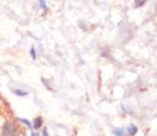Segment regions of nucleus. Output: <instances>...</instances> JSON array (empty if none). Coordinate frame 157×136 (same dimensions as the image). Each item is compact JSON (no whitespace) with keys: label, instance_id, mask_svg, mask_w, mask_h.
I'll use <instances>...</instances> for the list:
<instances>
[{"label":"nucleus","instance_id":"1","mask_svg":"<svg viewBox=\"0 0 157 136\" xmlns=\"http://www.w3.org/2000/svg\"><path fill=\"white\" fill-rule=\"evenodd\" d=\"M15 132V127L10 121H7L2 128V136H12Z\"/></svg>","mask_w":157,"mask_h":136},{"label":"nucleus","instance_id":"2","mask_svg":"<svg viewBox=\"0 0 157 136\" xmlns=\"http://www.w3.org/2000/svg\"><path fill=\"white\" fill-rule=\"evenodd\" d=\"M137 127L134 126V125H130L129 128H128V132H129V134H131V135H134L136 133H137Z\"/></svg>","mask_w":157,"mask_h":136},{"label":"nucleus","instance_id":"3","mask_svg":"<svg viewBox=\"0 0 157 136\" xmlns=\"http://www.w3.org/2000/svg\"><path fill=\"white\" fill-rule=\"evenodd\" d=\"M41 125H42V118H41V117H38V118L34 120V127L39 128Z\"/></svg>","mask_w":157,"mask_h":136},{"label":"nucleus","instance_id":"4","mask_svg":"<svg viewBox=\"0 0 157 136\" xmlns=\"http://www.w3.org/2000/svg\"><path fill=\"white\" fill-rule=\"evenodd\" d=\"M115 136H124V130L122 128H116L115 129Z\"/></svg>","mask_w":157,"mask_h":136},{"label":"nucleus","instance_id":"5","mask_svg":"<svg viewBox=\"0 0 157 136\" xmlns=\"http://www.w3.org/2000/svg\"><path fill=\"white\" fill-rule=\"evenodd\" d=\"M16 94H17V95H20V96H25V95H28V93L24 92V90H21V89H16Z\"/></svg>","mask_w":157,"mask_h":136},{"label":"nucleus","instance_id":"6","mask_svg":"<svg viewBox=\"0 0 157 136\" xmlns=\"http://www.w3.org/2000/svg\"><path fill=\"white\" fill-rule=\"evenodd\" d=\"M134 2H136V7H139V6H142V5L145 4V1H144V0H138V1H134Z\"/></svg>","mask_w":157,"mask_h":136},{"label":"nucleus","instance_id":"7","mask_svg":"<svg viewBox=\"0 0 157 136\" xmlns=\"http://www.w3.org/2000/svg\"><path fill=\"white\" fill-rule=\"evenodd\" d=\"M40 6L42 8H46V6H47V4H46V1H43V0H41L40 1Z\"/></svg>","mask_w":157,"mask_h":136},{"label":"nucleus","instance_id":"8","mask_svg":"<svg viewBox=\"0 0 157 136\" xmlns=\"http://www.w3.org/2000/svg\"><path fill=\"white\" fill-rule=\"evenodd\" d=\"M42 134H43V136H48V133H47V128H43V130H42Z\"/></svg>","mask_w":157,"mask_h":136},{"label":"nucleus","instance_id":"9","mask_svg":"<svg viewBox=\"0 0 157 136\" xmlns=\"http://www.w3.org/2000/svg\"><path fill=\"white\" fill-rule=\"evenodd\" d=\"M31 54H32V57L36 58V53H34V49H33V48L31 49Z\"/></svg>","mask_w":157,"mask_h":136},{"label":"nucleus","instance_id":"10","mask_svg":"<svg viewBox=\"0 0 157 136\" xmlns=\"http://www.w3.org/2000/svg\"><path fill=\"white\" fill-rule=\"evenodd\" d=\"M21 121H23L24 124H26V125H28V126H30V122H29L28 120H25V119H21Z\"/></svg>","mask_w":157,"mask_h":136},{"label":"nucleus","instance_id":"11","mask_svg":"<svg viewBox=\"0 0 157 136\" xmlns=\"http://www.w3.org/2000/svg\"><path fill=\"white\" fill-rule=\"evenodd\" d=\"M32 136H38V135H34V134H32Z\"/></svg>","mask_w":157,"mask_h":136}]
</instances>
